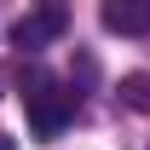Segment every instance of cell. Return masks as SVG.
<instances>
[{
  "label": "cell",
  "mask_w": 150,
  "mask_h": 150,
  "mask_svg": "<svg viewBox=\"0 0 150 150\" xmlns=\"http://www.w3.org/2000/svg\"><path fill=\"white\" fill-rule=\"evenodd\" d=\"M23 110H29V127H35V139H58L64 133V121L75 115V93H64L52 75H29L23 81Z\"/></svg>",
  "instance_id": "6da1fadb"
},
{
  "label": "cell",
  "mask_w": 150,
  "mask_h": 150,
  "mask_svg": "<svg viewBox=\"0 0 150 150\" xmlns=\"http://www.w3.org/2000/svg\"><path fill=\"white\" fill-rule=\"evenodd\" d=\"M0 150H12V139H0Z\"/></svg>",
  "instance_id": "5b68a950"
},
{
  "label": "cell",
  "mask_w": 150,
  "mask_h": 150,
  "mask_svg": "<svg viewBox=\"0 0 150 150\" xmlns=\"http://www.w3.org/2000/svg\"><path fill=\"white\" fill-rule=\"evenodd\" d=\"M64 29H69V12H64V6H40V12H29V18L12 23V46L35 52V46H46V40H58Z\"/></svg>",
  "instance_id": "7a4b0ae2"
},
{
  "label": "cell",
  "mask_w": 150,
  "mask_h": 150,
  "mask_svg": "<svg viewBox=\"0 0 150 150\" xmlns=\"http://www.w3.org/2000/svg\"><path fill=\"white\" fill-rule=\"evenodd\" d=\"M121 104H127V110H150V75L144 69L121 75Z\"/></svg>",
  "instance_id": "277c9868"
},
{
  "label": "cell",
  "mask_w": 150,
  "mask_h": 150,
  "mask_svg": "<svg viewBox=\"0 0 150 150\" xmlns=\"http://www.w3.org/2000/svg\"><path fill=\"white\" fill-rule=\"evenodd\" d=\"M104 29H115V35H150V0H104Z\"/></svg>",
  "instance_id": "3957f363"
}]
</instances>
